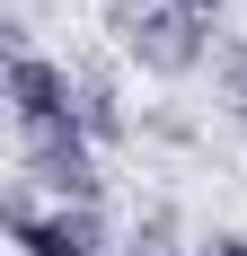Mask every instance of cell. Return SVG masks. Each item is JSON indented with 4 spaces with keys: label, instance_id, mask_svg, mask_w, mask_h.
I'll use <instances>...</instances> for the list:
<instances>
[{
    "label": "cell",
    "instance_id": "6da1fadb",
    "mask_svg": "<svg viewBox=\"0 0 247 256\" xmlns=\"http://www.w3.org/2000/svg\"><path fill=\"white\" fill-rule=\"evenodd\" d=\"M9 106H18V132H62L80 124V88L62 62H44V53L9 44Z\"/></svg>",
    "mask_w": 247,
    "mask_h": 256
},
{
    "label": "cell",
    "instance_id": "7a4b0ae2",
    "mask_svg": "<svg viewBox=\"0 0 247 256\" xmlns=\"http://www.w3.org/2000/svg\"><path fill=\"white\" fill-rule=\"evenodd\" d=\"M26 177H44L62 204H98V150H88V132L62 124V132H26Z\"/></svg>",
    "mask_w": 247,
    "mask_h": 256
},
{
    "label": "cell",
    "instance_id": "3957f363",
    "mask_svg": "<svg viewBox=\"0 0 247 256\" xmlns=\"http://www.w3.org/2000/svg\"><path fill=\"white\" fill-rule=\"evenodd\" d=\"M9 238H18L26 256H106L98 212H80V204H62V212H36V204L18 194V204H9Z\"/></svg>",
    "mask_w": 247,
    "mask_h": 256
},
{
    "label": "cell",
    "instance_id": "277c9868",
    "mask_svg": "<svg viewBox=\"0 0 247 256\" xmlns=\"http://www.w3.org/2000/svg\"><path fill=\"white\" fill-rule=\"evenodd\" d=\"M132 53H142L150 71H194L203 62V44H194V18H186V9H150V18H132Z\"/></svg>",
    "mask_w": 247,
    "mask_h": 256
},
{
    "label": "cell",
    "instance_id": "5b68a950",
    "mask_svg": "<svg viewBox=\"0 0 247 256\" xmlns=\"http://www.w3.org/2000/svg\"><path fill=\"white\" fill-rule=\"evenodd\" d=\"M80 132H88V142H115V132H124V106L106 98V88H80Z\"/></svg>",
    "mask_w": 247,
    "mask_h": 256
},
{
    "label": "cell",
    "instance_id": "8992f818",
    "mask_svg": "<svg viewBox=\"0 0 247 256\" xmlns=\"http://www.w3.org/2000/svg\"><path fill=\"white\" fill-rule=\"evenodd\" d=\"M230 88H238V106H247V53H230Z\"/></svg>",
    "mask_w": 247,
    "mask_h": 256
},
{
    "label": "cell",
    "instance_id": "52a82bcc",
    "mask_svg": "<svg viewBox=\"0 0 247 256\" xmlns=\"http://www.w3.org/2000/svg\"><path fill=\"white\" fill-rule=\"evenodd\" d=\"M168 9H186V18H212V9H221V0H168Z\"/></svg>",
    "mask_w": 247,
    "mask_h": 256
},
{
    "label": "cell",
    "instance_id": "ba28073f",
    "mask_svg": "<svg viewBox=\"0 0 247 256\" xmlns=\"http://www.w3.org/2000/svg\"><path fill=\"white\" fill-rule=\"evenodd\" d=\"M203 256H247V238H212V248H203Z\"/></svg>",
    "mask_w": 247,
    "mask_h": 256
}]
</instances>
